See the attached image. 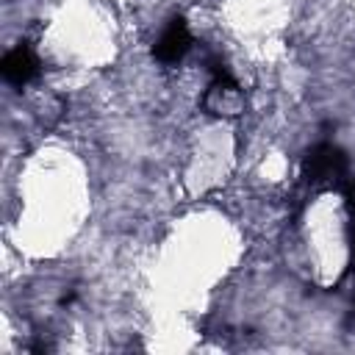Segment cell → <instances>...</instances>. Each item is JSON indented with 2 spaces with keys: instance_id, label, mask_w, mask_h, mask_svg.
I'll return each instance as SVG.
<instances>
[{
  "instance_id": "6da1fadb",
  "label": "cell",
  "mask_w": 355,
  "mask_h": 355,
  "mask_svg": "<svg viewBox=\"0 0 355 355\" xmlns=\"http://www.w3.org/2000/svg\"><path fill=\"white\" fill-rule=\"evenodd\" d=\"M349 161L336 144H313L302 158V178L311 186H344L349 178Z\"/></svg>"
},
{
  "instance_id": "7a4b0ae2",
  "label": "cell",
  "mask_w": 355,
  "mask_h": 355,
  "mask_svg": "<svg viewBox=\"0 0 355 355\" xmlns=\"http://www.w3.org/2000/svg\"><path fill=\"white\" fill-rule=\"evenodd\" d=\"M202 108L216 116H239L244 111V94L222 64H214V83L202 94Z\"/></svg>"
},
{
  "instance_id": "3957f363",
  "label": "cell",
  "mask_w": 355,
  "mask_h": 355,
  "mask_svg": "<svg viewBox=\"0 0 355 355\" xmlns=\"http://www.w3.org/2000/svg\"><path fill=\"white\" fill-rule=\"evenodd\" d=\"M191 50V33L183 17H172L169 25L161 31L155 47H153V58L161 64H178L183 61V55Z\"/></svg>"
},
{
  "instance_id": "277c9868",
  "label": "cell",
  "mask_w": 355,
  "mask_h": 355,
  "mask_svg": "<svg viewBox=\"0 0 355 355\" xmlns=\"http://www.w3.org/2000/svg\"><path fill=\"white\" fill-rule=\"evenodd\" d=\"M0 72H3V78H6L11 86H25L28 80L36 78V72H39V58H36V53H33L28 44H19V47H14V50H8V53L3 55Z\"/></svg>"
},
{
  "instance_id": "5b68a950",
  "label": "cell",
  "mask_w": 355,
  "mask_h": 355,
  "mask_svg": "<svg viewBox=\"0 0 355 355\" xmlns=\"http://www.w3.org/2000/svg\"><path fill=\"white\" fill-rule=\"evenodd\" d=\"M344 197H347V214H349V263L355 272V183L347 180L344 186Z\"/></svg>"
}]
</instances>
